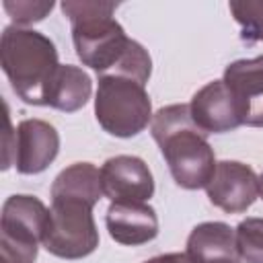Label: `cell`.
<instances>
[{
  "label": "cell",
  "instance_id": "11",
  "mask_svg": "<svg viewBox=\"0 0 263 263\" xmlns=\"http://www.w3.org/2000/svg\"><path fill=\"white\" fill-rule=\"evenodd\" d=\"M189 111L197 127L205 134H224L242 125L238 107L222 80H212L201 86L191 97Z\"/></svg>",
  "mask_w": 263,
  "mask_h": 263
},
{
  "label": "cell",
  "instance_id": "7",
  "mask_svg": "<svg viewBox=\"0 0 263 263\" xmlns=\"http://www.w3.org/2000/svg\"><path fill=\"white\" fill-rule=\"evenodd\" d=\"M101 185L111 203H146L154 195V177L148 164L129 154L111 156L103 162Z\"/></svg>",
  "mask_w": 263,
  "mask_h": 263
},
{
  "label": "cell",
  "instance_id": "6",
  "mask_svg": "<svg viewBox=\"0 0 263 263\" xmlns=\"http://www.w3.org/2000/svg\"><path fill=\"white\" fill-rule=\"evenodd\" d=\"M92 208L74 199H51L49 220L41 247L60 259H84L99 247Z\"/></svg>",
  "mask_w": 263,
  "mask_h": 263
},
{
  "label": "cell",
  "instance_id": "9",
  "mask_svg": "<svg viewBox=\"0 0 263 263\" xmlns=\"http://www.w3.org/2000/svg\"><path fill=\"white\" fill-rule=\"evenodd\" d=\"M222 82L238 107L242 125L263 127V55L228 64Z\"/></svg>",
  "mask_w": 263,
  "mask_h": 263
},
{
  "label": "cell",
  "instance_id": "13",
  "mask_svg": "<svg viewBox=\"0 0 263 263\" xmlns=\"http://www.w3.org/2000/svg\"><path fill=\"white\" fill-rule=\"evenodd\" d=\"M187 263H240L234 230L224 222H201L189 236L185 247Z\"/></svg>",
  "mask_w": 263,
  "mask_h": 263
},
{
  "label": "cell",
  "instance_id": "21",
  "mask_svg": "<svg viewBox=\"0 0 263 263\" xmlns=\"http://www.w3.org/2000/svg\"><path fill=\"white\" fill-rule=\"evenodd\" d=\"M259 197H263V175H259Z\"/></svg>",
  "mask_w": 263,
  "mask_h": 263
},
{
  "label": "cell",
  "instance_id": "16",
  "mask_svg": "<svg viewBox=\"0 0 263 263\" xmlns=\"http://www.w3.org/2000/svg\"><path fill=\"white\" fill-rule=\"evenodd\" d=\"M234 240L242 263H263V218H247L238 222Z\"/></svg>",
  "mask_w": 263,
  "mask_h": 263
},
{
  "label": "cell",
  "instance_id": "20",
  "mask_svg": "<svg viewBox=\"0 0 263 263\" xmlns=\"http://www.w3.org/2000/svg\"><path fill=\"white\" fill-rule=\"evenodd\" d=\"M144 263H187L185 253H166V255H156Z\"/></svg>",
  "mask_w": 263,
  "mask_h": 263
},
{
  "label": "cell",
  "instance_id": "19",
  "mask_svg": "<svg viewBox=\"0 0 263 263\" xmlns=\"http://www.w3.org/2000/svg\"><path fill=\"white\" fill-rule=\"evenodd\" d=\"M6 109V117H4V150H2V171L14 166V150H16V129H12L10 123V115H8V105L4 103Z\"/></svg>",
  "mask_w": 263,
  "mask_h": 263
},
{
  "label": "cell",
  "instance_id": "3",
  "mask_svg": "<svg viewBox=\"0 0 263 263\" xmlns=\"http://www.w3.org/2000/svg\"><path fill=\"white\" fill-rule=\"evenodd\" d=\"M0 64L18 99L27 105L45 107L47 86L60 68L58 49L49 37L27 27H4L0 37Z\"/></svg>",
  "mask_w": 263,
  "mask_h": 263
},
{
  "label": "cell",
  "instance_id": "1",
  "mask_svg": "<svg viewBox=\"0 0 263 263\" xmlns=\"http://www.w3.org/2000/svg\"><path fill=\"white\" fill-rule=\"evenodd\" d=\"M150 132L179 187L193 191L210 183L218 162L208 134L193 121L189 105L177 103L158 109L152 115Z\"/></svg>",
  "mask_w": 263,
  "mask_h": 263
},
{
  "label": "cell",
  "instance_id": "10",
  "mask_svg": "<svg viewBox=\"0 0 263 263\" xmlns=\"http://www.w3.org/2000/svg\"><path fill=\"white\" fill-rule=\"evenodd\" d=\"M60 152V134L45 119H23L16 125L14 166L21 175L43 173Z\"/></svg>",
  "mask_w": 263,
  "mask_h": 263
},
{
  "label": "cell",
  "instance_id": "2",
  "mask_svg": "<svg viewBox=\"0 0 263 263\" xmlns=\"http://www.w3.org/2000/svg\"><path fill=\"white\" fill-rule=\"evenodd\" d=\"M115 2H62V12L72 25L76 55L99 76L113 74L134 45V39H129L123 27L115 21Z\"/></svg>",
  "mask_w": 263,
  "mask_h": 263
},
{
  "label": "cell",
  "instance_id": "18",
  "mask_svg": "<svg viewBox=\"0 0 263 263\" xmlns=\"http://www.w3.org/2000/svg\"><path fill=\"white\" fill-rule=\"evenodd\" d=\"M2 6L10 14V18L16 23V27H27V25L43 21L51 12L53 2L51 0L49 2L47 0H43V2H31V0H25V2L16 0V2H12V0H4Z\"/></svg>",
  "mask_w": 263,
  "mask_h": 263
},
{
  "label": "cell",
  "instance_id": "12",
  "mask_svg": "<svg viewBox=\"0 0 263 263\" xmlns=\"http://www.w3.org/2000/svg\"><path fill=\"white\" fill-rule=\"evenodd\" d=\"M105 224L109 236L125 247H140L158 236V216L148 203H109Z\"/></svg>",
  "mask_w": 263,
  "mask_h": 263
},
{
  "label": "cell",
  "instance_id": "8",
  "mask_svg": "<svg viewBox=\"0 0 263 263\" xmlns=\"http://www.w3.org/2000/svg\"><path fill=\"white\" fill-rule=\"evenodd\" d=\"M208 199L226 214L247 212L259 197L257 173L238 160H222L205 185Z\"/></svg>",
  "mask_w": 263,
  "mask_h": 263
},
{
  "label": "cell",
  "instance_id": "15",
  "mask_svg": "<svg viewBox=\"0 0 263 263\" xmlns=\"http://www.w3.org/2000/svg\"><path fill=\"white\" fill-rule=\"evenodd\" d=\"M103 195L101 171L90 162H74L60 171L51 183V199H74L97 205Z\"/></svg>",
  "mask_w": 263,
  "mask_h": 263
},
{
  "label": "cell",
  "instance_id": "17",
  "mask_svg": "<svg viewBox=\"0 0 263 263\" xmlns=\"http://www.w3.org/2000/svg\"><path fill=\"white\" fill-rule=\"evenodd\" d=\"M234 21L240 25V39L247 43L263 41V2L232 0L228 4Z\"/></svg>",
  "mask_w": 263,
  "mask_h": 263
},
{
  "label": "cell",
  "instance_id": "5",
  "mask_svg": "<svg viewBox=\"0 0 263 263\" xmlns=\"http://www.w3.org/2000/svg\"><path fill=\"white\" fill-rule=\"evenodd\" d=\"M49 210L39 197L10 195L0 216V257L2 263H35L39 245L47 228Z\"/></svg>",
  "mask_w": 263,
  "mask_h": 263
},
{
  "label": "cell",
  "instance_id": "4",
  "mask_svg": "<svg viewBox=\"0 0 263 263\" xmlns=\"http://www.w3.org/2000/svg\"><path fill=\"white\" fill-rule=\"evenodd\" d=\"M95 117L115 138L138 136L152 123V103L146 84L125 76H99L95 95Z\"/></svg>",
  "mask_w": 263,
  "mask_h": 263
},
{
  "label": "cell",
  "instance_id": "14",
  "mask_svg": "<svg viewBox=\"0 0 263 263\" xmlns=\"http://www.w3.org/2000/svg\"><path fill=\"white\" fill-rule=\"evenodd\" d=\"M90 92H92V82L82 68L60 64L47 86L45 107H53L64 113H74L88 103Z\"/></svg>",
  "mask_w": 263,
  "mask_h": 263
}]
</instances>
